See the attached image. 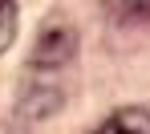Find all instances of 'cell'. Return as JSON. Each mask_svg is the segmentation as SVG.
I'll use <instances>...</instances> for the list:
<instances>
[{"mask_svg":"<svg viewBox=\"0 0 150 134\" xmlns=\"http://www.w3.org/2000/svg\"><path fill=\"white\" fill-rule=\"evenodd\" d=\"M73 49H77L73 28L65 25V21H49L45 33H41V41H37V57H33V65H61V61H69Z\"/></svg>","mask_w":150,"mask_h":134,"instance_id":"obj_1","label":"cell"},{"mask_svg":"<svg viewBox=\"0 0 150 134\" xmlns=\"http://www.w3.org/2000/svg\"><path fill=\"white\" fill-rule=\"evenodd\" d=\"M98 130H142V134H150V114L146 110H118V114H110L101 122Z\"/></svg>","mask_w":150,"mask_h":134,"instance_id":"obj_2","label":"cell"},{"mask_svg":"<svg viewBox=\"0 0 150 134\" xmlns=\"http://www.w3.org/2000/svg\"><path fill=\"white\" fill-rule=\"evenodd\" d=\"M105 12H110L114 21L134 25V21H146L150 16V0H105Z\"/></svg>","mask_w":150,"mask_h":134,"instance_id":"obj_3","label":"cell"},{"mask_svg":"<svg viewBox=\"0 0 150 134\" xmlns=\"http://www.w3.org/2000/svg\"><path fill=\"white\" fill-rule=\"evenodd\" d=\"M16 41V0H0V53Z\"/></svg>","mask_w":150,"mask_h":134,"instance_id":"obj_4","label":"cell"}]
</instances>
